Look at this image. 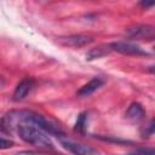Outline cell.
<instances>
[{
    "instance_id": "6da1fadb",
    "label": "cell",
    "mask_w": 155,
    "mask_h": 155,
    "mask_svg": "<svg viewBox=\"0 0 155 155\" xmlns=\"http://www.w3.org/2000/svg\"><path fill=\"white\" fill-rule=\"evenodd\" d=\"M30 122L38 127H40L41 130H44L47 134L62 138L64 136V132L59 128V126H57L56 124L51 122L50 120H47L46 117H44L42 115L34 113V111H29V110H21V111H11L8 115H6L2 119V122L6 127L8 128H13L16 124L18 122Z\"/></svg>"
},
{
    "instance_id": "7a4b0ae2",
    "label": "cell",
    "mask_w": 155,
    "mask_h": 155,
    "mask_svg": "<svg viewBox=\"0 0 155 155\" xmlns=\"http://www.w3.org/2000/svg\"><path fill=\"white\" fill-rule=\"evenodd\" d=\"M22 140L40 149H53V143L47 133L30 122H18L13 127Z\"/></svg>"
},
{
    "instance_id": "3957f363",
    "label": "cell",
    "mask_w": 155,
    "mask_h": 155,
    "mask_svg": "<svg viewBox=\"0 0 155 155\" xmlns=\"http://www.w3.org/2000/svg\"><path fill=\"white\" fill-rule=\"evenodd\" d=\"M111 51L119 52L121 54H126V56H148V52L144 51L143 48H140L139 46L132 44V42H127V41H115L109 44Z\"/></svg>"
},
{
    "instance_id": "277c9868",
    "label": "cell",
    "mask_w": 155,
    "mask_h": 155,
    "mask_svg": "<svg viewBox=\"0 0 155 155\" xmlns=\"http://www.w3.org/2000/svg\"><path fill=\"white\" fill-rule=\"evenodd\" d=\"M127 36L132 40H147L151 41L154 40L155 31L151 25L148 24H138L134 27H131L127 29Z\"/></svg>"
},
{
    "instance_id": "5b68a950",
    "label": "cell",
    "mask_w": 155,
    "mask_h": 155,
    "mask_svg": "<svg viewBox=\"0 0 155 155\" xmlns=\"http://www.w3.org/2000/svg\"><path fill=\"white\" fill-rule=\"evenodd\" d=\"M61 139V144L62 147L68 150L69 153H73V154H78V155H92V154H97L98 151L91 147H87V145H84V144H80V143H75V142H71V140H67V139Z\"/></svg>"
},
{
    "instance_id": "8992f818",
    "label": "cell",
    "mask_w": 155,
    "mask_h": 155,
    "mask_svg": "<svg viewBox=\"0 0 155 155\" xmlns=\"http://www.w3.org/2000/svg\"><path fill=\"white\" fill-rule=\"evenodd\" d=\"M59 41L65 45V46H71V47H82L93 41V38L90 35H82V34H75V35H69L65 38H59Z\"/></svg>"
},
{
    "instance_id": "52a82bcc",
    "label": "cell",
    "mask_w": 155,
    "mask_h": 155,
    "mask_svg": "<svg viewBox=\"0 0 155 155\" xmlns=\"http://www.w3.org/2000/svg\"><path fill=\"white\" fill-rule=\"evenodd\" d=\"M35 84V80L33 78H25L23 79L18 85L17 87L15 88V92H13V96H12V99L15 102H19V101H23L27 94L30 92V90L33 88Z\"/></svg>"
},
{
    "instance_id": "ba28073f",
    "label": "cell",
    "mask_w": 155,
    "mask_h": 155,
    "mask_svg": "<svg viewBox=\"0 0 155 155\" xmlns=\"http://www.w3.org/2000/svg\"><path fill=\"white\" fill-rule=\"evenodd\" d=\"M104 84V80L99 76H96L93 79H91L87 84H85L79 91H78V96L80 97H88L91 96L93 92H96L99 87H102Z\"/></svg>"
},
{
    "instance_id": "9c48e42d",
    "label": "cell",
    "mask_w": 155,
    "mask_h": 155,
    "mask_svg": "<svg viewBox=\"0 0 155 155\" xmlns=\"http://www.w3.org/2000/svg\"><path fill=\"white\" fill-rule=\"evenodd\" d=\"M126 119L131 120V121H134V122H138V121H142L145 116V110L143 109V107L139 104V103H132L126 114H125Z\"/></svg>"
},
{
    "instance_id": "30bf717a",
    "label": "cell",
    "mask_w": 155,
    "mask_h": 155,
    "mask_svg": "<svg viewBox=\"0 0 155 155\" xmlns=\"http://www.w3.org/2000/svg\"><path fill=\"white\" fill-rule=\"evenodd\" d=\"M111 52V48H110V45L108 44H104V45H99L92 50H90L87 53H86V59L87 61H93V59H98V58H102L107 54H109Z\"/></svg>"
},
{
    "instance_id": "8fae6325",
    "label": "cell",
    "mask_w": 155,
    "mask_h": 155,
    "mask_svg": "<svg viewBox=\"0 0 155 155\" xmlns=\"http://www.w3.org/2000/svg\"><path fill=\"white\" fill-rule=\"evenodd\" d=\"M86 127H87V114L86 113H81L78 116V120L75 122V127L74 130L81 134H85L86 132Z\"/></svg>"
},
{
    "instance_id": "7c38bea8",
    "label": "cell",
    "mask_w": 155,
    "mask_h": 155,
    "mask_svg": "<svg viewBox=\"0 0 155 155\" xmlns=\"http://www.w3.org/2000/svg\"><path fill=\"white\" fill-rule=\"evenodd\" d=\"M13 145V142L10 139H5L0 137V149H8Z\"/></svg>"
},
{
    "instance_id": "4fadbf2b",
    "label": "cell",
    "mask_w": 155,
    "mask_h": 155,
    "mask_svg": "<svg viewBox=\"0 0 155 155\" xmlns=\"http://www.w3.org/2000/svg\"><path fill=\"white\" fill-rule=\"evenodd\" d=\"M132 154H154V149H149V148H139V149H134L131 151Z\"/></svg>"
},
{
    "instance_id": "5bb4252c",
    "label": "cell",
    "mask_w": 155,
    "mask_h": 155,
    "mask_svg": "<svg viewBox=\"0 0 155 155\" xmlns=\"http://www.w3.org/2000/svg\"><path fill=\"white\" fill-rule=\"evenodd\" d=\"M139 4H140V6L144 7V8H150V7L154 6L155 0H139Z\"/></svg>"
}]
</instances>
